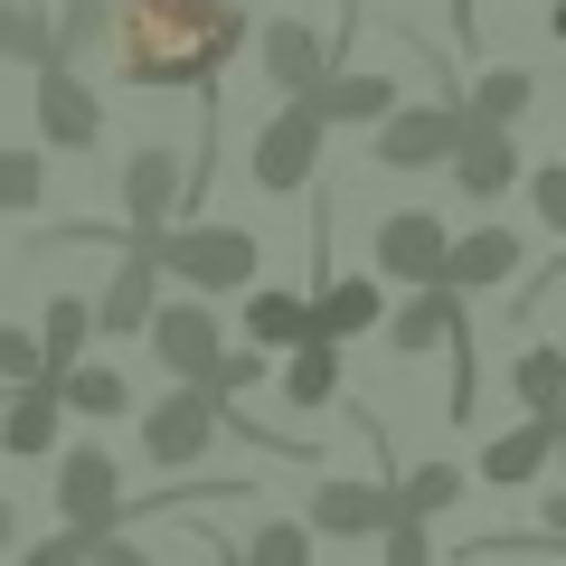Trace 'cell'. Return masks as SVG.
Listing matches in <instances>:
<instances>
[{
    "mask_svg": "<svg viewBox=\"0 0 566 566\" xmlns=\"http://www.w3.org/2000/svg\"><path fill=\"white\" fill-rule=\"evenodd\" d=\"M189 189V161L170 151V142H142L133 161H123V218H133V237H151V227H170V208H180Z\"/></svg>",
    "mask_w": 566,
    "mask_h": 566,
    "instance_id": "8fae6325",
    "label": "cell"
},
{
    "mask_svg": "<svg viewBox=\"0 0 566 566\" xmlns=\"http://www.w3.org/2000/svg\"><path fill=\"white\" fill-rule=\"evenodd\" d=\"M142 255H161L170 283H189V293H245L264 264V245L245 237V227H151V237H133Z\"/></svg>",
    "mask_w": 566,
    "mask_h": 566,
    "instance_id": "7a4b0ae2",
    "label": "cell"
},
{
    "mask_svg": "<svg viewBox=\"0 0 566 566\" xmlns=\"http://www.w3.org/2000/svg\"><path fill=\"white\" fill-rule=\"evenodd\" d=\"M378 322H387V274H331V283H312V331H331V340H368Z\"/></svg>",
    "mask_w": 566,
    "mask_h": 566,
    "instance_id": "d6986e66",
    "label": "cell"
},
{
    "mask_svg": "<svg viewBox=\"0 0 566 566\" xmlns=\"http://www.w3.org/2000/svg\"><path fill=\"white\" fill-rule=\"evenodd\" d=\"M312 95H322V114L331 123H378V114H397V76H368V66H322V85H312Z\"/></svg>",
    "mask_w": 566,
    "mask_h": 566,
    "instance_id": "44dd1931",
    "label": "cell"
},
{
    "mask_svg": "<svg viewBox=\"0 0 566 566\" xmlns=\"http://www.w3.org/2000/svg\"><path fill=\"white\" fill-rule=\"evenodd\" d=\"M104 39H114V0H57V20H48V57L85 66Z\"/></svg>",
    "mask_w": 566,
    "mask_h": 566,
    "instance_id": "cb8c5ba5",
    "label": "cell"
},
{
    "mask_svg": "<svg viewBox=\"0 0 566 566\" xmlns=\"http://www.w3.org/2000/svg\"><path fill=\"white\" fill-rule=\"evenodd\" d=\"M85 340H95V303H85V293H57V303H48V322H39L48 378H57V368H76V359H85Z\"/></svg>",
    "mask_w": 566,
    "mask_h": 566,
    "instance_id": "d4e9b609",
    "label": "cell"
},
{
    "mask_svg": "<svg viewBox=\"0 0 566 566\" xmlns=\"http://www.w3.org/2000/svg\"><path fill=\"white\" fill-rule=\"evenodd\" d=\"M397 482H322L312 491V538H378L397 520Z\"/></svg>",
    "mask_w": 566,
    "mask_h": 566,
    "instance_id": "9a60e30c",
    "label": "cell"
},
{
    "mask_svg": "<svg viewBox=\"0 0 566 566\" xmlns=\"http://www.w3.org/2000/svg\"><path fill=\"white\" fill-rule=\"evenodd\" d=\"M463 472H453V463H416V472H406V482H397V501L406 510H416V520H434V510H453V501H463Z\"/></svg>",
    "mask_w": 566,
    "mask_h": 566,
    "instance_id": "83f0119b",
    "label": "cell"
},
{
    "mask_svg": "<svg viewBox=\"0 0 566 566\" xmlns=\"http://www.w3.org/2000/svg\"><path fill=\"white\" fill-rule=\"evenodd\" d=\"M378 538H387V557H397V566H424V557H434V538H424V520H416V510H397V520H387Z\"/></svg>",
    "mask_w": 566,
    "mask_h": 566,
    "instance_id": "e575fe53",
    "label": "cell"
},
{
    "mask_svg": "<svg viewBox=\"0 0 566 566\" xmlns=\"http://www.w3.org/2000/svg\"><path fill=\"white\" fill-rule=\"evenodd\" d=\"M283 397L303 406V416L340 406V340H331V331H303V340H293V359H283Z\"/></svg>",
    "mask_w": 566,
    "mask_h": 566,
    "instance_id": "ffe728a7",
    "label": "cell"
},
{
    "mask_svg": "<svg viewBox=\"0 0 566 566\" xmlns=\"http://www.w3.org/2000/svg\"><path fill=\"white\" fill-rule=\"evenodd\" d=\"M161 255H142V245H133V255H123L114 264V283H104V293H95V340H142V322H151V303H161Z\"/></svg>",
    "mask_w": 566,
    "mask_h": 566,
    "instance_id": "5bb4252c",
    "label": "cell"
},
{
    "mask_svg": "<svg viewBox=\"0 0 566 566\" xmlns=\"http://www.w3.org/2000/svg\"><path fill=\"white\" fill-rule=\"evenodd\" d=\"M557 463H566V434H557Z\"/></svg>",
    "mask_w": 566,
    "mask_h": 566,
    "instance_id": "74e56055",
    "label": "cell"
},
{
    "mask_svg": "<svg viewBox=\"0 0 566 566\" xmlns=\"http://www.w3.org/2000/svg\"><path fill=\"white\" fill-rule=\"evenodd\" d=\"M10 538H20V520H10V501H0V557H10Z\"/></svg>",
    "mask_w": 566,
    "mask_h": 566,
    "instance_id": "8d00e7d4",
    "label": "cell"
},
{
    "mask_svg": "<svg viewBox=\"0 0 566 566\" xmlns=\"http://www.w3.org/2000/svg\"><path fill=\"white\" fill-rule=\"evenodd\" d=\"M255 57H264V76H274V95H303V85H322V66H340V39H322L312 20H264Z\"/></svg>",
    "mask_w": 566,
    "mask_h": 566,
    "instance_id": "7c38bea8",
    "label": "cell"
},
{
    "mask_svg": "<svg viewBox=\"0 0 566 566\" xmlns=\"http://www.w3.org/2000/svg\"><path fill=\"white\" fill-rule=\"evenodd\" d=\"M557 434H566V406H528L510 434H491V444H482V482L491 491H528L547 463H557Z\"/></svg>",
    "mask_w": 566,
    "mask_h": 566,
    "instance_id": "9c48e42d",
    "label": "cell"
},
{
    "mask_svg": "<svg viewBox=\"0 0 566 566\" xmlns=\"http://www.w3.org/2000/svg\"><path fill=\"white\" fill-rule=\"evenodd\" d=\"M237 557H255V566H303V557H312V520H264V528H245Z\"/></svg>",
    "mask_w": 566,
    "mask_h": 566,
    "instance_id": "f1b7e54d",
    "label": "cell"
},
{
    "mask_svg": "<svg viewBox=\"0 0 566 566\" xmlns=\"http://www.w3.org/2000/svg\"><path fill=\"white\" fill-rule=\"evenodd\" d=\"M472 104L463 95H434V104H397V114L368 123V161L378 170H444L453 142H463Z\"/></svg>",
    "mask_w": 566,
    "mask_h": 566,
    "instance_id": "3957f363",
    "label": "cell"
},
{
    "mask_svg": "<svg viewBox=\"0 0 566 566\" xmlns=\"http://www.w3.org/2000/svg\"><path fill=\"white\" fill-rule=\"evenodd\" d=\"M510 397H520V406H566V349L557 340H528L520 359H510Z\"/></svg>",
    "mask_w": 566,
    "mask_h": 566,
    "instance_id": "484cf974",
    "label": "cell"
},
{
    "mask_svg": "<svg viewBox=\"0 0 566 566\" xmlns=\"http://www.w3.org/2000/svg\"><path fill=\"white\" fill-rule=\"evenodd\" d=\"M520 264H528L520 227H472V237H453V245H444V283H453V293H501Z\"/></svg>",
    "mask_w": 566,
    "mask_h": 566,
    "instance_id": "ac0fdd59",
    "label": "cell"
},
{
    "mask_svg": "<svg viewBox=\"0 0 566 566\" xmlns=\"http://www.w3.org/2000/svg\"><path fill=\"white\" fill-rule=\"evenodd\" d=\"M142 340H151V359H161L170 378H208V359L227 349V331H218V312H208V293H189V303H151Z\"/></svg>",
    "mask_w": 566,
    "mask_h": 566,
    "instance_id": "ba28073f",
    "label": "cell"
},
{
    "mask_svg": "<svg viewBox=\"0 0 566 566\" xmlns=\"http://www.w3.org/2000/svg\"><path fill=\"white\" fill-rule=\"evenodd\" d=\"M0 378H10V387H20V378H48V349H39V331L0 322Z\"/></svg>",
    "mask_w": 566,
    "mask_h": 566,
    "instance_id": "d6a6232c",
    "label": "cell"
},
{
    "mask_svg": "<svg viewBox=\"0 0 566 566\" xmlns=\"http://www.w3.org/2000/svg\"><path fill=\"white\" fill-rule=\"evenodd\" d=\"M199 387H208V397H255V387H264V349H255V340H245V349H218Z\"/></svg>",
    "mask_w": 566,
    "mask_h": 566,
    "instance_id": "1f68e13d",
    "label": "cell"
},
{
    "mask_svg": "<svg viewBox=\"0 0 566 566\" xmlns=\"http://www.w3.org/2000/svg\"><path fill=\"white\" fill-rule=\"evenodd\" d=\"M245 0H114V57L151 95H208L245 57Z\"/></svg>",
    "mask_w": 566,
    "mask_h": 566,
    "instance_id": "6da1fadb",
    "label": "cell"
},
{
    "mask_svg": "<svg viewBox=\"0 0 566 566\" xmlns=\"http://www.w3.org/2000/svg\"><path fill=\"white\" fill-rule=\"evenodd\" d=\"M322 133H331V114H322V95H283V114L255 133V189H274V199H303L312 189V170H322Z\"/></svg>",
    "mask_w": 566,
    "mask_h": 566,
    "instance_id": "277c9868",
    "label": "cell"
},
{
    "mask_svg": "<svg viewBox=\"0 0 566 566\" xmlns=\"http://www.w3.org/2000/svg\"><path fill=\"white\" fill-rule=\"evenodd\" d=\"M528 199H538L547 237H566V161H538V170H528Z\"/></svg>",
    "mask_w": 566,
    "mask_h": 566,
    "instance_id": "836d02e7",
    "label": "cell"
},
{
    "mask_svg": "<svg viewBox=\"0 0 566 566\" xmlns=\"http://www.w3.org/2000/svg\"><path fill=\"white\" fill-rule=\"evenodd\" d=\"M39 199H48V170H39V151H0V218H29Z\"/></svg>",
    "mask_w": 566,
    "mask_h": 566,
    "instance_id": "4dcf8cb0",
    "label": "cell"
},
{
    "mask_svg": "<svg viewBox=\"0 0 566 566\" xmlns=\"http://www.w3.org/2000/svg\"><path fill=\"white\" fill-rule=\"evenodd\" d=\"M312 331V293H274V283H245V340L255 349H293Z\"/></svg>",
    "mask_w": 566,
    "mask_h": 566,
    "instance_id": "603a6c76",
    "label": "cell"
},
{
    "mask_svg": "<svg viewBox=\"0 0 566 566\" xmlns=\"http://www.w3.org/2000/svg\"><path fill=\"white\" fill-rule=\"evenodd\" d=\"M0 57H20V66L48 57V10L39 0H0Z\"/></svg>",
    "mask_w": 566,
    "mask_h": 566,
    "instance_id": "f546056e",
    "label": "cell"
},
{
    "mask_svg": "<svg viewBox=\"0 0 566 566\" xmlns=\"http://www.w3.org/2000/svg\"><path fill=\"white\" fill-rule=\"evenodd\" d=\"M57 510L66 520H123V463L104 444H66L57 453Z\"/></svg>",
    "mask_w": 566,
    "mask_h": 566,
    "instance_id": "e0dca14e",
    "label": "cell"
},
{
    "mask_svg": "<svg viewBox=\"0 0 566 566\" xmlns=\"http://www.w3.org/2000/svg\"><path fill=\"white\" fill-rule=\"evenodd\" d=\"M538 547H566V491H547V510H538Z\"/></svg>",
    "mask_w": 566,
    "mask_h": 566,
    "instance_id": "d590c367",
    "label": "cell"
},
{
    "mask_svg": "<svg viewBox=\"0 0 566 566\" xmlns=\"http://www.w3.org/2000/svg\"><path fill=\"white\" fill-rule=\"evenodd\" d=\"M218 434H227V424H218V397H208L199 378H170L161 406L142 416V453H151L161 472H189L208 444H218Z\"/></svg>",
    "mask_w": 566,
    "mask_h": 566,
    "instance_id": "5b68a950",
    "label": "cell"
},
{
    "mask_svg": "<svg viewBox=\"0 0 566 566\" xmlns=\"http://www.w3.org/2000/svg\"><path fill=\"white\" fill-rule=\"evenodd\" d=\"M57 397H66V416H133V378H123L114 359H76V368H57Z\"/></svg>",
    "mask_w": 566,
    "mask_h": 566,
    "instance_id": "7402d4cb",
    "label": "cell"
},
{
    "mask_svg": "<svg viewBox=\"0 0 566 566\" xmlns=\"http://www.w3.org/2000/svg\"><path fill=\"white\" fill-rule=\"evenodd\" d=\"M39 133L57 142V151H95L104 142V95L85 85V66L39 57Z\"/></svg>",
    "mask_w": 566,
    "mask_h": 566,
    "instance_id": "52a82bcc",
    "label": "cell"
},
{
    "mask_svg": "<svg viewBox=\"0 0 566 566\" xmlns=\"http://www.w3.org/2000/svg\"><path fill=\"white\" fill-rule=\"evenodd\" d=\"M444 245H453V227L434 218V208H397V218H378V237H368V264H378L387 283H444Z\"/></svg>",
    "mask_w": 566,
    "mask_h": 566,
    "instance_id": "8992f818",
    "label": "cell"
},
{
    "mask_svg": "<svg viewBox=\"0 0 566 566\" xmlns=\"http://www.w3.org/2000/svg\"><path fill=\"white\" fill-rule=\"evenodd\" d=\"M453 322H463V293H453V283H406V303L387 312V349H397V359H424V349H444L453 340Z\"/></svg>",
    "mask_w": 566,
    "mask_h": 566,
    "instance_id": "2e32d148",
    "label": "cell"
},
{
    "mask_svg": "<svg viewBox=\"0 0 566 566\" xmlns=\"http://www.w3.org/2000/svg\"><path fill=\"white\" fill-rule=\"evenodd\" d=\"M57 424H66L57 378H20V387H0V453H10V463H39V453H57Z\"/></svg>",
    "mask_w": 566,
    "mask_h": 566,
    "instance_id": "30bf717a",
    "label": "cell"
},
{
    "mask_svg": "<svg viewBox=\"0 0 566 566\" xmlns=\"http://www.w3.org/2000/svg\"><path fill=\"white\" fill-rule=\"evenodd\" d=\"M453 189L463 199H501V189H520V142H510V123H463V142H453Z\"/></svg>",
    "mask_w": 566,
    "mask_h": 566,
    "instance_id": "4fadbf2b",
    "label": "cell"
},
{
    "mask_svg": "<svg viewBox=\"0 0 566 566\" xmlns=\"http://www.w3.org/2000/svg\"><path fill=\"white\" fill-rule=\"evenodd\" d=\"M463 104H472V114H482V123H520L528 104H538V76H528V66H491V76L472 85Z\"/></svg>",
    "mask_w": 566,
    "mask_h": 566,
    "instance_id": "4316f807",
    "label": "cell"
}]
</instances>
